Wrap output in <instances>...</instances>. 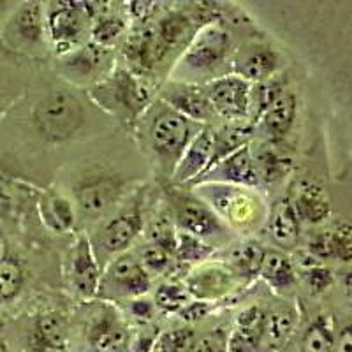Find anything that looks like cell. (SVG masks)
<instances>
[{
  "mask_svg": "<svg viewBox=\"0 0 352 352\" xmlns=\"http://www.w3.org/2000/svg\"><path fill=\"white\" fill-rule=\"evenodd\" d=\"M203 127L204 125L188 120L155 97L136 124L134 132L155 171L160 176H171L188 143Z\"/></svg>",
  "mask_w": 352,
  "mask_h": 352,
  "instance_id": "cell-1",
  "label": "cell"
},
{
  "mask_svg": "<svg viewBox=\"0 0 352 352\" xmlns=\"http://www.w3.org/2000/svg\"><path fill=\"white\" fill-rule=\"evenodd\" d=\"M90 122V109L76 88L53 85L30 102L28 127L46 144H64L76 140Z\"/></svg>",
  "mask_w": 352,
  "mask_h": 352,
  "instance_id": "cell-2",
  "label": "cell"
},
{
  "mask_svg": "<svg viewBox=\"0 0 352 352\" xmlns=\"http://www.w3.org/2000/svg\"><path fill=\"white\" fill-rule=\"evenodd\" d=\"M234 39L224 21L204 25L175 62L169 80L208 85L210 81L231 74Z\"/></svg>",
  "mask_w": 352,
  "mask_h": 352,
  "instance_id": "cell-3",
  "label": "cell"
},
{
  "mask_svg": "<svg viewBox=\"0 0 352 352\" xmlns=\"http://www.w3.org/2000/svg\"><path fill=\"white\" fill-rule=\"evenodd\" d=\"M87 96L96 108L108 113L129 131H134L143 113L155 100L153 87L146 78L118 64L106 80L88 88Z\"/></svg>",
  "mask_w": 352,
  "mask_h": 352,
  "instance_id": "cell-4",
  "label": "cell"
},
{
  "mask_svg": "<svg viewBox=\"0 0 352 352\" xmlns=\"http://www.w3.org/2000/svg\"><path fill=\"white\" fill-rule=\"evenodd\" d=\"M192 192L208 204L232 232L250 234L264 226L268 203L257 188L222 184L194 185Z\"/></svg>",
  "mask_w": 352,
  "mask_h": 352,
  "instance_id": "cell-5",
  "label": "cell"
},
{
  "mask_svg": "<svg viewBox=\"0 0 352 352\" xmlns=\"http://www.w3.org/2000/svg\"><path fill=\"white\" fill-rule=\"evenodd\" d=\"M144 203L146 196L143 188H134L127 199L108 219L100 220L94 234L88 236L102 270L116 256L129 252L140 240L144 229Z\"/></svg>",
  "mask_w": 352,
  "mask_h": 352,
  "instance_id": "cell-6",
  "label": "cell"
},
{
  "mask_svg": "<svg viewBox=\"0 0 352 352\" xmlns=\"http://www.w3.org/2000/svg\"><path fill=\"white\" fill-rule=\"evenodd\" d=\"M131 180L111 169H90L74 180L71 199L78 217L88 222L108 219L131 194Z\"/></svg>",
  "mask_w": 352,
  "mask_h": 352,
  "instance_id": "cell-7",
  "label": "cell"
},
{
  "mask_svg": "<svg viewBox=\"0 0 352 352\" xmlns=\"http://www.w3.org/2000/svg\"><path fill=\"white\" fill-rule=\"evenodd\" d=\"M164 190L176 231L192 234L215 250L231 245L234 238L231 229L192 190H185L178 185H169Z\"/></svg>",
  "mask_w": 352,
  "mask_h": 352,
  "instance_id": "cell-8",
  "label": "cell"
},
{
  "mask_svg": "<svg viewBox=\"0 0 352 352\" xmlns=\"http://www.w3.org/2000/svg\"><path fill=\"white\" fill-rule=\"evenodd\" d=\"M44 28L48 48L56 56H64L90 41L92 16L87 2H46Z\"/></svg>",
  "mask_w": 352,
  "mask_h": 352,
  "instance_id": "cell-9",
  "label": "cell"
},
{
  "mask_svg": "<svg viewBox=\"0 0 352 352\" xmlns=\"http://www.w3.org/2000/svg\"><path fill=\"white\" fill-rule=\"evenodd\" d=\"M0 43L8 52L27 56H44L48 52L43 2H18L0 28Z\"/></svg>",
  "mask_w": 352,
  "mask_h": 352,
  "instance_id": "cell-10",
  "label": "cell"
},
{
  "mask_svg": "<svg viewBox=\"0 0 352 352\" xmlns=\"http://www.w3.org/2000/svg\"><path fill=\"white\" fill-rule=\"evenodd\" d=\"M153 278L144 272L136 252H124L109 261L100 273L96 298L106 303H125L144 296Z\"/></svg>",
  "mask_w": 352,
  "mask_h": 352,
  "instance_id": "cell-11",
  "label": "cell"
},
{
  "mask_svg": "<svg viewBox=\"0 0 352 352\" xmlns=\"http://www.w3.org/2000/svg\"><path fill=\"white\" fill-rule=\"evenodd\" d=\"M116 67L113 48L88 41L64 56H56V74L72 88H92L109 76Z\"/></svg>",
  "mask_w": 352,
  "mask_h": 352,
  "instance_id": "cell-12",
  "label": "cell"
},
{
  "mask_svg": "<svg viewBox=\"0 0 352 352\" xmlns=\"http://www.w3.org/2000/svg\"><path fill=\"white\" fill-rule=\"evenodd\" d=\"M284 69V55L266 41H245L234 50L231 60V74L247 83H261L280 74Z\"/></svg>",
  "mask_w": 352,
  "mask_h": 352,
  "instance_id": "cell-13",
  "label": "cell"
},
{
  "mask_svg": "<svg viewBox=\"0 0 352 352\" xmlns=\"http://www.w3.org/2000/svg\"><path fill=\"white\" fill-rule=\"evenodd\" d=\"M87 344L94 352H125L131 347L127 320L111 303L102 301L88 320Z\"/></svg>",
  "mask_w": 352,
  "mask_h": 352,
  "instance_id": "cell-14",
  "label": "cell"
},
{
  "mask_svg": "<svg viewBox=\"0 0 352 352\" xmlns=\"http://www.w3.org/2000/svg\"><path fill=\"white\" fill-rule=\"evenodd\" d=\"M157 99L196 124L210 125L217 118L204 85L168 80L159 87Z\"/></svg>",
  "mask_w": 352,
  "mask_h": 352,
  "instance_id": "cell-15",
  "label": "cell"
},
{
  "mask_svg": "<svg viewBox=\"0 0 352 352\" xmlns=\"http://www.w3.org/2000/svg\"><path fill=\"white\" fill-rule=\"evenodd\" d=\"M204 88L217 118L224 122H248L250 83L234 74H226L204 85Z\"/></svg>",
  "mask_w": 352,
  "mask_h": 352,
  "instance_id": "cell-16",
  "label": "cell"
},
{
  "mask_svg": "<svg viewBox=\"0 0 352 352\" xmlns=\"http://www.w3.org/2000/svg\"><path fill=\"white\" fill-rule=\"evenodd\" d=\"M100 273L102 268L97 263L88 236L80 234L69 252L67 272H65L69 289L81 300H94L99 287Z\"/></svg>",
  "mask_w": 352,
  "mask_h": 352,
  "instance_id": "cell-17",
  "label": "cell"
},
{
  "mask_svg": "<svg viewBox=\"0 0 352 352\" xmlns=\"http://www.w3.org/2000/svg\"><path fill=\"white\" fill-rule=\"evenodd\" d=\"M238 284L240 282L222 263L197 264L184 282L188 296L196 301H204V303L222 300L229 292L234 291Z\"/></svg>",
  "mask_w": 352,
  "mask_h": 352,
  "instance_id": "cell-18",
  "label": "cell"
},
{
  "mask_svg": "<svg viewBox=\"0 0 352 352\" xmlns=\"http://www.w3.org/2000/svg\"><path fill=\"white\" fill-rule=\"evenodd\" d=\"M199 184H222V185H236V187H259V176H257L256 164H254L250 144L240 148L238 152L231 153L229 157L222 159L220 162L213 164L206 173L194 180V185Z\"/></svg>",
  "mask_w": 352,
  "mask_h": 352,
  "instance_id": "cell-19",
  "label": "cell"
},
{
  "mask_svg": "<svg viewBox=\"0 0 352 352\" xmlns=\"http://www.w3.org/2000/svg\"><path fill=\"white\" fill-rule=\"evenodd\" d=\"M69 322L58 310H43L34 316L27 328L28 352H65Z\"/></svg>",
  "mask_w": 352,
  "mask_h": 352,
  "instance_id": "cell-20",
  "label": "cell"
},
{
  "mask_svg": "<svg viewBox=\"0 0 352 352\" xmlns=\"http://www.w3.org/2000/svg\"><path fill=\"white\" fill-rule=\"evenodd\" d=\"M287 201L301 226H319L331 215V201L326 188L308 178H301L292 185Z\"/></svg>",
  "mask_w": 352,
  "mask_h": 352,
  "instance_id": "cell-21",
  "label": "cell"
},
{
  "mask_svg": "<svg viewBox=\"0 0 352 352\" xmlns=\"http://www.w3.org/2000/svg\"><path fill=\"white\" fill-rule=\"evenodd\" d=\"M213 150L212 125H204L196 138L185 148L171 175L173 185H190L210 168Z\"/></svg>",
  "mask_w": 352,
  "mask_h": 352,
  "instance_id": "cell-22",
  "label": "cell"
},
{
  "mask_svg": "<svg viewBox=\"0 0 352 352\" xmlns=\"http://www.w3.org/2000/svg\"><path fill=\"white\" fill-rule=\"evenodd\" d=\"M298 115V97L291 90H285L278 99L261 115L257 124L254 125V132H259L266 140V143H276L287 136L294 127Z\"/></svg>",
  "mask_w": 352,
  "mask_h": 352,
  "instance_id": "cell-23",
  "label": "cell"
},
{
  "mask_svg": "<svg viewBox=\"0 0 352 352\" xmlns=\"http://www.w3.org/2000/svg\"><path fill=\"white\" fill-rule=\"evenodd\" d=\"M266 312L268 308L263 305H250L238 314L228 338V352H261Z\"/></svg>",
  "mask_w": 352,
  "mask_h": 352,
  "instance_id": "cell-24",
  "label": "cell"
},
{
  "mask_svg": "<svg viewBox=\"0 0 352 352\" xmlns=\"http://www.w3.org/2000/svg\"><path fill=\"white\" fill-rule=\"evenodd\" d=\"M266 231H268L270 241L276 247V250H294L300 243L301 224L296 213L289 204L287 197L276 201L272 208H268L266 217Z\"/></svg>",
  "mask_w": 352,
  "mask_h": 352,
  "instance_id": "cell-25",
  "label": "cell"
},
{
  "mask_svg": "<svg viewBox=\"0 0 352 352\" xmlns=\"http://www.w3.org/2000/svg\"><path fill=\"white\" fill-rule=\"evenodd\" d=\"M264 252H266V248L259 241L243 240L234 245H228L224 257L219 263L224 264L238 282L248 284L259 276Z\"/></svg>",
  "mask_w": 352,
  "mask_h": 352,
  "instance_id": "cell-26",
  "label": "cell"
},
{
  "mask_svg": "<svg viewBox=\"0 0 352 352\" xmlns=\"http://www.w3.org/2000/svg\"><path fill=\"white\" fill-rule=\"evenodd\" d=\"M41 220L46 229L55 234H67L76 228L78 212L67 194L60 190H46L39 199Z\"/></svg>",
  "mask_w": 352,
  "mask_h": 352,
  "instance_id": "cell-27",
  "label": "cell"
},
{
  "mask_svg": "<svg viewBox=\"0 0 352 352\" xmlns=\"http://www.w3.org/2000/svg\"><path fill=\"white\" fill-rule=\"evenodd\" d=\"M87 6L92 16L90 41L106 48H113V44L127 34V14H122L113 8H104L106 4L99 2H87Z\"/></svg>",
  "mask_w": 352,
  "mask_h": 352,
  "instance_id": "cell-28",
  "label": "cell"
},
{
  "mask_svg": "<svg viewBox=\"0 0 352 352\" xmlns=\"http://www.w3.org/2000/svg\"><path fill=\"white\" fill-rule=\"evenodd\" d=\"M298 324V310L292 305L284 303L266 312L261 352H278L291 338Z\"/></svg>",
  "mask_w": 352,
  "mask_h": 352,
  "instance_id": "cell-29",
  "label": "cell"
},
{
  "mask_svg": "<svg viewBox=\"0 0 352 352\" xmlns=\"http://www.w3.org/2000/svg\"><path fill=\"white\" fill-rule=\"evenodd\" d=\"M250 152H252L254 164L259 176V184H282L291 175L292 166H294L292 159L285 152L276 148L275 144L263 143L256 148L250 146Z\"/></svg>",
  "mask_w": 352,
  "mask_h": 352,
  "instance_id": "cell-30",
  "label": "cell"
},
{
  "mask_svg": "<svg viewBox=\"0 0 352 352\" xmlns=\"http://www.w3.org/2000/svg\"><path fill=\"white\" fill-rule=\"evenodd\" d=\"M259 276L278 294L291 292L298 284V273L291 256L276 248H266Z\"/></svg>",
  "mask_w": 352,
  "mask_h": 352,
  "instance_id": "cell-31",
  "label": "cell"
},
{
  "mask_svg": "<svg viewBox=\"0 0 352 352\" xmlns=\"http://www.w3.org/2000/svg\"><path fill=\"white\" fill-rule=\"evenodd\" d=\"M213 150L210 168L231 153L250 144L254 136V127L248 122H224L220 127L213 129ZM208 168V169H210ZM206 169V171H208ZM204 171V173H206Z\"/></svg>",
  "mask_w": 352,
  "mask_h": 352,
  "instance_id": "cell-32",
  "label": "cell"
},
{
  "mask_svg": "<svg viewBox=\"0 0 352 352\" xmlns=\"http://www.w3.org/2000/svg\"><path fill=\"white\" fill-rule=\"evenodd\" d=\"M287 90V78L284 74L250 85V104H248V124L256 125L266 109Z\"/></svg>",
  "mask_w": 352,
  "mask_h": 352,
  "instance_id": "cell-33",
  "label": "cell"
},
{
  "mask_svg": "<svg viewBox=\"0 0 352 352\" xmlns=\"http://www.w3.org/2000/svg\"><path fill=\"white\" fill-rule=\"evenodd\" d=\"M25 280L27 273L21 261L8 254L0 261V305L16 300L21 289L25 287Z\"/></svg>",
  "mask_w": 352,
  "mask_h": 352,
  "instance_id": "cell-34",
  "label": "cell"
},
{
  "mask_svg": "<svg viewBox=\"0 0 352 352\" xmlns=\"http://www.w3.org/2000/svg\"><path fill=\"white\" fill-rule=\"evenodd\" d=\"M215 256V248L204 243L199 238L187 234V232L176 231L175 259L178 264H203Z\"/></svg>",
  "mask_w": 352,
  "mask_h": 352,
  "instance_id": "cell-35",
  "label": "cell"
},
{
  "mask_svg": "<svg viewBox=\"0 0 352 352\" xmlns=\"http://www.w3.org/2000/svg\"><path fill=\"white\" fill-rule=\"evenodd\" d=\"M138 259H140L141 266L144 272L148 273L150 276H164L171 275L176 268V259L171 252H168L166 248L159 247L155 243H144L136 252Z\"/></svg>",
  "mask_w": 352,
  "mask_h": 352,
  "instance_id": "cell-36",
  "label": "cell"
},
{
  "mask_svg": "<svg viewBox=\"0 0 352 352\" xmlns=\"http://www.w3.org/2000/svg\"><path fill=\"white\" fill-rule=\"evenodd\" d=\"M335 344V329L328 316H317L303 335V352H331Z\"/></svg>",
  "mask_w": 352,
  "mask_h": 352,
  "instance_id": "cell-37",
  "label": "cell"
},
{
  "mask_svg": "<svg viewBox=\"0 0 352 352\" xmlns=\"http://www.w3.org/2000/svg\"><path fill=\"white\" fill-rule=\"evenodd\" d=\"M192 298L188 296L187 289L180 282H164L155 289L153 305L166 314H178Z\"/></svg>",
  "mask_w": 352,
  "mask_h": 352,
  "instance_id": "cell-38",
  "label": "cell"
},
{
  "mask_svg": "<svg viewBox=\"0 0 352 352\" xmlns=\"http://www.w3.org/2000/svg\"><path fill=\"white\" fill-rule=\"evenodd\" d=\"M194 342H196V335L192 329H173V331L157 336L152 352H188Z\"/></svg>",
  "mask_w": 352,
  "mask_h": 352,
  "instance_id": "cell-39",
  "label": "cell"
},
{
  "mask_svg": "<svg viewBox=\"0 0 352 352\" xmlns=\"http://www.w3.org/2000/svg\"><path fill=\"white\" fill-rule=\"evenodd\" d=\"M21 94H23V85L20 78L14 76V72L9 69L0 67V120L14 106Z\"/></svg>",
  "mask_w": 352,
  "mask_h": 352,
  "instance_id": "cell-40",
  "label": "cell"
},
{
  "mask_svg": "<svg viewBox=\"0 0 352 352\" xmlns=\"http://www.w3.org/2000/svg\"><path fill=\"white\" fill-rule=\"evenodd\" d=\"M300 275L312 294H324L335 284V276H333L331 270L326 268L322 263L303 270V272H300Z\"/></svg>",
  "mask_w": 352,
  "mask_h": 352,
  "instance_id": "cell-41",
  "label": "cell"
},
{
  "mask_svg": "<svg viewBox=\"0 0 352 352\" xmlns=\"http://www.w3.org/2000/svg\"><path fill=\"white\" fill-rule=\"evenodd\" d=\"M335 259L347 264L352 257V228L347 220H338L331 228Z\"/></svg>",
  "mask_w": 352,
  "mask_h": 352,
  "instance_id": "cell-42",
  "label": "cell"
},
{
  "mask_svg": "<svg viewBox=\"0 0 352 352\" xmlns=\"http://www.w3.org/2000/svg\"><path fill=\"white\" fill-rule=\"evenodd\" d=\"M312 257H316L319 263L322 261H331L335 259V247H333V236H331V228L326 231H320L314 234L308 241L307 248H305Z\"/></svg>",
  "mask_w": 352,
  "mask_h": 352,
  "instance_id": "cell-43",
  "label": "cell"
},
{
  "mask_svg": "<svg viewBox=\"0 0 352 352\" xmlns=\"http://www.w3.org/2000/svg\"><path fill=\"white\" fill-rule=\"evenodd\" d=\"M188 352H228V338L220 333H212L194 342Z\"/></svg>",
  "mask_w": 352,
  "mask_h": 352,
  "instance_id": "cell-44",
  "label": "cell"
},
{
  "mask_svg": "<svg viewBox=\"0 0 352 352\" xmlns=\"http://www.w3.org/2000/svg\"><path fill=\"white\" fill-rule=\"evenodd\" d=\"M125 303H127L129 314L136 320L143 322V324L144 322H150L153 319V316H155V305H153V301L146 300L144 296L136 298V300H129Z\"/></svg>",
  "mask_w": 352,
  "mask_h": 352,
  "instance_id": "cell-45",
  "label": "cell"
},
{
  "mask_svg": "<svg viewBox=\"0 0 352 352\" xmlns=\"http://www.w3.org/2000/svg\"><path fill=\"white\" fill-rule=\"evenodd\" d=\"M212 310L210 303H204V301H188L184 308H182L178 316L182 317V320L185 322H196V320H201L203 317H206Z\"/></svg>",
  "mask_w": 352,
  "mask_h": 352,
  "instance_id": "cell-46",
  "label": "cell"
},
{
  "mask_svg": "<svg viewBox=\"0 0 352 352\" xmlns=\"http://www.w3.org/2000/svg\"><path fill=\"white\" fill-rule=\"evenodd\" d=\"M335 352H352V338H351V326H345L338 331V336H335L333 344Z\"/></svg>",
  "mask_w": 352,
  "mask_h": 352,
  "instance_id": "cell-47",
  "label": "cell"
},
{
  "mask_svg": "<svg viewBox=\"0 0 352 352\" xmlns=\"http://www.w3.org/2000/svg\"><path fill=\"white\" fill-rule=\"evenodd\" d=\"M18 2H9V0H0V21L4 23L9 16H11V12L16 9Z\"/></svg>",
  "mask_w": 352,
  "mask_h": 352,
  "instance_id": "cell-48",
  "label": "cell"
},
{
  "mask_svg": "<svg viewBox=\"0 0 352 352\" xmlns=\"http://www.w3.org/2000/svg\"><path fill=\"white\" fill-rule=\"evenodd\" d=\"M8 256V241H6L4 234L0 232V261L4 259Z\"/></svg>",
  "mask_w": 352,
  "mask_h": 352,
  "instance_id": "cell-49",
  "label": "cell"
}]
</instances>
